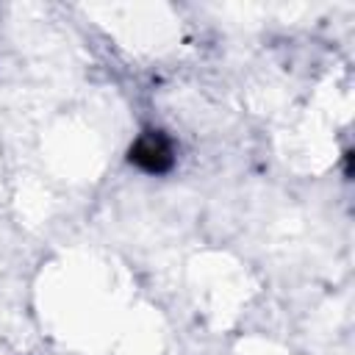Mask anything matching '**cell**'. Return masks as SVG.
<instances>
[{
  "mask_svg": "<svg viewBox=\"0 0 355 355\" xmlns=\"http://www.w3.org/2000/svg\"><path fill=\"white\" fill-rule=\"evenodd\" d=\"M128 161L147 175H166L175 166V141L164 130L147 128L128 147Z\"/></svg>",
  "mask_w": 355,
  "mask_h": 355,
  "instance_id": "6da1fadb",
  "label": "cell"
}]
</instances>
